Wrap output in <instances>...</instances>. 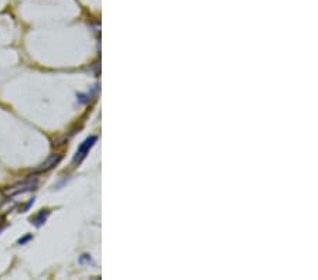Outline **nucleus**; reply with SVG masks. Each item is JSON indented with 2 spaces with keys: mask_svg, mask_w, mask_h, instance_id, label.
Returning a JSON list of instances; mask_svg holds the SVG:
<instances>
[{
  "mask_svg": "<svg viewBox=\"0 0 318 280\" xmlns=\"http://www.w3.org/2000/svg\"><path fill=\"white\" fill-rule=\"evenodd\" d=\"M37 186V181L34 180H26L23 183H19V184H16V186H12L9 187V188H5L3 190V194L5 195H17V194H22V193H26V191H30V190H34Z\"/></svg>",
  "mask_w": 318,
  "mask_h": 280,
  "instance_id": "1",
  "label": "nucleus"
},
{
  "mask_svg": "<svg viewBox=\"0 0 318 280\" xmlns=\"http://www.w3.org/2000/svg\"><path fill=\"white\" fill-rule=\"evenodd\" d=\"M96 140H98L96 136H91V137H88V139H86L85 142H84V143L78 148L77 156H75V162L79 163V162H82V160H84V157H85L86 153L89 152V149L92 148L93 145H95V142H96Z\"/></svg>",
  "mask_w": 318,
  "mask_h": 280,
  "instance_id": "2",
  "label": "nucleus"
},
{
  "mask_svg": "<svg viewBox=\"0 0 318 280\" xmlns=\"http://www.w3.org/2000/svg\"><path fill=\"white\" fill-rule=\"evenodd\" d=\"M62 159V156L61 155H53V156H50L48 159H47V162L46 163H43L41 166H40L39 169L37 170L34 171V174H39V173H46V171L48 170H51L54 166H57V164L60 163V160Z\"/></svg>",
  "mask_w": 318,
  "mask_h": 280,
  "instance_id": "3",
  "label": "nucleus"
},
{
  "mask_svg": "<svg viewBox=\"0 0 318 280\" xmlns=\"http://www.w3.org/2000/svg\"><path fill=\"white\" fill-rule=\"evenodd\" d=\"M48 215H50V211H48V210H43L41 212H40L39 215H37V217L34 218V219H31V221H33V222L36 224V226H40V225H43V224L46 222V219H47V217H48Z\"/></svg>",
  "mask_w": 318,
  "mask_h": 280,
  "instance_id": "4",
  "label": "nucleus"
},
{
  "mask_svg": "<svg viewBox=\"0 0 318 280\" xmlns=\"http://www.w3.org/2000/svg\"><path fill=\"white\" fill-rule=\"evenodd\" d=\"M31 239V235H26L24 238H22V239H19V245H24L26 242H29Z\"/></svg>",
  "mask_w": 318,
  "mask_h": 280,
  "instance_id": "5",
  "label": "nucleus"
}]
</instances>
